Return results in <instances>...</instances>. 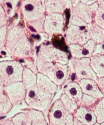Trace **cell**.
I'll return each mask as SVG.
<instances>
[{"instance_id": "6da1fadb", "label": "cell", "mask_w": 104, "mask_h": 125, "mask_svg": "<svg viewBox=\"0 0 104 125\" xmlns=\"http://www.w3.org/2000/svg\"><path fill=\"white\" fill-rule=\"evenodd\" d=\"M35 62L38 72L47 76L58 86L62 85L69 79L70 70L68 64L49 62L39 52Z\"/></svg>"}, {"instance_id": "7a4b0ae2", "label": "cell", "mask_w": 104, "mask_h": 125, "mask_svg": "<svg viewBox=\"0 0 104 125\" xmlns=\"http://www.w3.org/2000/svg\"><path fill=\"white\" fill-rule=\"evenodd\" d=\"M49 125H73V114L56 99L50 106L48 111Z\"/></svg>"}, {"instance_id": "3957f363", "label": "cell", "mask_w": 104, "mask_h": 125, "mask_svg": "<svg viewBox=\"0 0 104 125\" xmlns=\"http://www.w3.org/2000/svg\"><path fill=\"white\" fill-rule=\"evenodd\" d=\"M23 66L16 60H6L0 62V76L5 86L21 82Z\"/></svg>"}, {"instance_id": "277c9868", "label": "cell", "mask_w": 104, "mask_h": 125, "mask_svg": "<svg viewBox=\"0 0 104 125\" xmlns=\"http://www.w3.org/2000/svg\"><path fill=\"white\" fill-rule=\"evenodd\" d=\"M54 97L39 91L35 85L26 90L25 102L30 108L44 112L50 107Z\"/></svg>"}, {"instance_id": "5b68a950", "label": "cell", "mask_w": 104, "mask_h": 125, "mask_svg": "<svg viewBox=\"0 0 104 125\" xmlns=\"http://www.w3.org/2000/svg\"><path fill=\"white\" fill-rule=\"evenodd\" d=\"M71 68L75 75V81L78 82L83 79L96 80L98 77L90 65V58L70 59Z\"/></svg>"}, {"instance_id": "8992f818", "label": "cell", "mask_w": 104, "mask_h": 125, "mask_svg": "<svg viewBox=\"0 0 104 125\" xmlns=\"http://www.w3.org/2000/svg\"><path fill=\"white\" fill-rule=\"evenodd\" d=\"M22 10L24 17L28 22L43 18L47 13L44 2L40 0H24Z\"/></svg>"}, {"instance_id": "52a82bcc", "label": "cell", "mask_w": 104, "mask_h": 125, "mask_svg": "<svg viewBox=\"0 0 104 125\" xmlns=\"http://www.w3.org/2000/svg\"><path fill=\"white\" fill-rule=\"evenodd\" d=\"M45 59L52 62L68 64L69 60L67 53L50 44H42L39 47V52Z\"/></svg>"}, {"instance_id": "ba28073f", "label": "cell", "mask_w": 104, "mask_h": 125, "mask_svg": "<svg viewBox=\"0 0 104 125\" xmlns=\"http://www.w3.org/2000/svg\"><path fill=\"white\" fill-rule=\"evenodd\" d=\"M64 18L62 13H47L44 18V32L49 36L61 34L63 31Z\"/></svg>"}, {"instance_id": "9c48e42d", "label": "cell", "mask_w": 104, "mask_h": 125, "mask_svg": "<svg viewBox=\"0 0 104 125\" xmlns=\"http://www.w3.org/2000/svg\"><path fill=\"white\" fill-rule=\"evenodd\" d=\"M90 39L87 27L85 26L70 25L65 35V41L67 45L72 43L83 44Z\"/></svg>"}, {"instance_id": "30bf717a", "label": "cell", "mask_w": 104, "mask_h": 125, "mask_svg": "<svg viewBox=\"0 0 104 125\" xmlns=\"http://www.w3.org/2000/svg\"><path fill=\"white\" fill-rule=\"evenodd\" d=\"M33 52V45L24 33L9 53L14 57L24 59L30 57Z\"/></svg>"}, {"instance_id": "8fae6325", "label": "cell", "mask_w": 104, "mask_h": 125, "mask_svg": "<svg viewBox=\"0 0 104 125\" xmlns=\"http://www.w3.org/2000/svg\"><path fill=\"white\" fill-rule=\"evenodd\" d=\"M4 92L8 97L13 106L21 104L25 99L26 89L22 82L5 86Z\"/></svg>"}, {"instance_id": "7c38bea8", "label": "cell", "mask_w": 104, "mask_h": 125, "mask_svg": "<svg viewBox=\"0 0 104 125\" xmlns=\"http://www.w3.org/2000/svg\"><path fill=\"white\" fill-rule=\"evenodd\" d=\"M96 43L92 39L83 44L72 43L68 45L71 57L75 58H90L94 52Z\"/></svg>"}, {"instance_id": "4fadbf2b", "label": "cell", "mask_w": 104, "mask_h": 125, "mask_svg": "<svg viewBox=\"0 0 104 125\" xmlns=\"http://www.w3.org/2000/svg\"><path fill=\"white\" fill-rule=\"evenodd\" d=\"M99 5L98 2L88 4L80 1L74 7L72 8V14L79 17L87 23H90L93 21L95 13Z\"/></svg>"}, {"instance_id": "5bb4252c", "label": "cell", "mask_w": 104, "mask_h": 125, "mask_svg": "<svg viewBox=\"0 0 104 125\" xmlns=\"http://www.w3.org/2000/svg\"><path fill=\"white\" fill-rule=\"evenodd\" d=\"M36 86L41 92L53 95L57 92L59 87L49 77L40 72L37 74Z\"/></svg>"}, {"instance_id": "9a60e30c", "label": "cell", "mask_w": 104, "mask_h": 125, "mask_svg": "<svg viewBox=\"0 0 104 125\" xmlns=\"http://www.w3.org/2000/svg\"><path fill=\"white\" fill-rule=\"evenodd\" d=\"M74 118L85 125H94L97 122L94 111L89 108L79 106L73 113Z\"/></svg>"}, {"instance_id": "2e32d148", "label": "cell", "mask_w": 104, "mask_h": 125, "mask_svg": "<svg viewBox=\"0 0 104 125\" xmlns=\"http://www.w3.org/2000/svg\"><path fill=\"white\" fill-rule=\"evenodd\" d=\"M83 93L91 96L97 99L104 97L95 80L83 79L77 82Z\"/></svg>"}, {"instance_id": "e0dca14e", "label": "cell", "mask_w": 104, "mask_h": 125, "mask_svg": "<svg viewBox=\"0 0 104 125\" xmlns=\"http://www.w3.org/2000/svg\"><path fill=\"white\" fill-rule=\"evenodd\" d=\"M63 85L62 93H65L70 99L76 101L79 105L83 92L78 83L75 81H68L67 80Z\"/></svg>"}, {"instance_id": "ac0fdd59", "label": "cell", "mask_w": 104, "mask_h": 125, "mask_svg": "<svg viewBox=\"0 0 104 125\" xmlns=\"http://www.w3.org/2000/svg\"><path fill=\"white\" fill-rule=\"evenodd\" d=\"M87 30L90 39L96 44L104 42V28L101 27L94 21L87 23Z\"/></svg>"}, {"instance_id": "d6986e66", "label": "cell", "mask_w": 104, "mask_h": 125, "mask_svg": "<svg viewBox=\"0 0 104 125\" xmlns=\"http://www.w3.org/2000/svg\"><path fill=\"white\" fill-rule=\"evenodd\" d=\"M90 59L91 66L97 77H104V55H94Z\"/></svg>"}, {"instance_id": "ffe728a7", "label": "cell", "mask_w": 104, "mask_h": 125, "mask_svg": "<svg viewBox=\"0 0 104 125\" xmlns=\"http://www.w3.org/2000/svg\"><path fill=\"white\" fill-rule=\"evenodd\" d=\"M47 13H63L66 9L64 0H45Z\"/></svg>"}, {"instance_id": "44dd1931", "label": "cell", "mask_w": 104, "mask_h": 125, "mask_svg": "<svg viewBox=\"0 0 104 125\" xmlns=\"http://www.w3.org/2000/svg\"><path fill=\"white\" fill-rule=\"evenodd\" d=\"M26 90L30 88L37 84V74L29 68H23L22 81Z\"/></svg>"}, {"instance_id": "7402d4cb", "label": "cell", "mask_w": 104, "mask_h": 125, "mask_svg": "<svg viewBox=\"0 0 104 125\" xmlns=\"http://www.w3.org/2000/svg\"><path fill=\"white\" fill-rule=\"evenodd\" d=\"M91 109L96 117L97 122L100 124L104 122V97L98 100Z\"/></svg>"}, {"instance_id": "603a6c76", "label": "cell", "mask_w": 104, "mask_h": 125, "mask_svg": "<svg viewBox=\"0 0 104 125\" xmlns=\"http://www.w3.org/2000/svg\"><path fill=\"white\" fill-rule=\"evenodd\" d=\"M11 120L14 125H32V120L25 110L14 115Z\"/></svg>"}, {"instance_id": "cb8c5ba5", "label": "cell", "mask_w": 104, "mask_h": 125, "mask_svg": "<svg viewBox=\"0 0 104 125\" xmlns=\"http://www.w3.org/2000/svg\"><path fill=\"white\" fill-rule=\"evenodd\" d=\"M13 107V105L5 92L0 94V117L7 114Z\"/></svg>"}, {"instance_id": "d4e9b609", "label": "cell", "mask_w": 104, "mask_h": 125, "mask_svg": "<svg viewBox=\"0 0 104 125\" xmlns=\"http://www.w3.org/2000/svg\"><path fill=\"white\" fill-rule=\"evenodd\" d=\"M59 99L64 106L73 114L79 106L76 101L70 99L64 93H62Z\"/></svg>"}, {"instance_id": "484cf974", "label": "cell", "mask_w": 104, "mask_h": 125, "mask_svg": "<svg viewBox=\"0 0 104 125\" xmlns=\"http://www.w3.org/2000/svg\"><path fill=\"white\" fill-rule=\"evenodd\" d=\"M93 21L101 27L104 28V6L101 4H99L95 11Z\"/></svg>"}, {"instance_id": "4316f807", "label": "cell", "mask_w": 104, "mask_h": 125, "mask_svg": "<svg viewBox=\"0 0 104 125\" xmlns=\"http://www.w3.org/2000/svg\"><path fill=\"white\" fill-rule=\"evenodd\" d=\"M98 100V99L91 96L83 93L79 106H82L91 109Z\"/></svg>"}, {"instance_id": "83f0119b", "label": "cell", "mask_w": 104, "mask_h": 125, "mask_svg": "<svg viewBox=\"0 0 104 125\" xmlns=\"http://www.w3.org/2000/svg\"><path fill=\"white\" fill-rule=\"evenodd\" d=\"M17 1V0H3V2L1 4L5 11L7 17L13 16Z\"/></svg>"}, {"instance_id": "f1b7e54d", "label": "cell", "mask_w": 104, "mask_h": 125, "mask_svg": "<svg viewBox=\"0 0 104 125\" xmlns=\"http://www.w3.org/2000/svg\"><path fill=\"white\" fill-rule=\"evenodd\" d=\"M70 25H74L79 26H87V23L79 17L72 14Z\"/></svg>"}, {"instance_id": "f546056e", "label": "cell", "mask_w": 104, "mask_h": 125, "mask_svg": "<svg viewBox=\"0 0 104 125\" xmlns=\"http://www.w3.org/2000/svg\"><path fill=\"white\" fill-rule=\"evenodd\" d=\"M23 63H22L24 67H26L30 69L32 71H33L36 74L38 73L37 68L36 67L35 61H31L29 58L24 59Z\"/></svg>"}, {"instance_id": "4dcf8cb0", "label": "cell", "mask_w": 104, "mask_h": 125, "mask_svg": "<svg viewBox=\"0 0 104 125\" xmlns=\"http://www.w3.org/2000/svg\"><path fill=\"white\" fill-rule=\"evenodd\" d=\"M7 28L6 25L0 28V50L5 47Z\"/></svg>"}, {"instance_id": "1f68e13d", "label": "cell", "mask_w": 104, "mask_h": 125, "mask_svg": "<svg viewBox=\"0 0 104 125\" xmlns=\"http://www.w3.org/2000/svg\"><path fill=\"white\" fill-rule=\"evenodd\" d=\"M7 15L2 5L0 4V28L6 25L7 23Z\"/></svg>"}, {"instance_id": "d6a6232c", "label": "cell", "mask_w": 104, "mask_h": 125, "mask_svg": "<svg viewBox=\"0 0 104 125\" xmlns=\"http://www.w3.org/2000/svg\"><path fill=\"white\" fill-rule=\"evenodd\" d=\"M32 125H49L45 116L32 120Z\"/></svg>"}, {"instance_id": "836d02e7", "label": "cell", "mask_w": 104, "mask_h": 125, "mask_svg": "<svg viewBox=\"0 0 104 125\" xmlns=\"http://www.w3.org/2000/svg\"><path fill=\"white\" fill-rule=\"evenodd\" d=\"M96 54L104 55V42L96 44L93 55Z\"/></svg>"}, {"instance_id": "e575fe53", "label": "cell", "mask_w": 104, "mask_h": 125, "mask_svg": "<svg viewBox=\"0 0 104 125\" xmlns=\"http://www.w3.org/2000/svg\"><path fill=\"white\" fill-rule=\"evenodd\" d=\"M99 88L104 96V77H98L96 80Z\"/></svg>"}, {"instance_id": "d590c367", "label": "cell", "mask_w": 104, "mask_h": 125, "mask_svg": "<svg viewBox=\"0 0 104 125\" xmlns=\"http://www.w3.org/2000/svg\"><path fill=\"white\" fill-rule=\"evenodd\" d=\"M0 124L1 125H14L11 119L2 120L1 121H0Z\"/></svg>"}, {"instance_id": "8d00e7d4", "label": "cell", "mask_w": 104, "mask_h": 125, "mask_svg": "<svg viewBox=\"0 0 104 125\" xmlns=\"http://www.w3.org/2000/svg\"><path fill=\"white\" fill-rule=\"evenodd\" d=\"M4 88L5 85L2 79L0 76V94H3L4 93Z\"/></svg>"}, {"instance_id": "74e56055", "label": "cell", "mask_w": 104, "mask_h": 125, "mask_svg": "<svg viewBox=\"0 0 104 125\" xmlns=\"http://www.w3.org/2000/svg\"><path fill=\"white\" fill-rule=\"evenodd\" d=\"M81 2L88 4H92L96 2H97V0H80Z\"/></svg>"}, {"instance_id": "f35d334b", "label": "cell", "mask_w": 104, "mask_h": 125, "mask_svg": "<svg viewBox=\"0 0 104 125\" xmlns=\"http://www.w3.org/2000/svg\"><path fill=\"white\" fill-rule=\"evenodd\" d=\"M72 8L74 7L77 4H78L81 1L80 0H70Z\"/></svg>"}, {"instance_id": "ab89813d", "label": "cell", "mask_w": 104, "mask_h": 125, "mask_svg": "<svg viewBox=\"0 0 104 125\" xmlns=\"http://www.w3.org/2000/svg\"><path fill=\"white\" fill-rule=\"evenodd\" d=\"M73 125H83L82 123H81L79 121H78V120H77L76 119H75L74 118V123H73ZM99 125V124L98 123H96L95 125Z\"/></svg>"}, {"instance_id": "60d3db41", "label": "cell", "mask_w": 104, "mask_h": 125, "mask_svg": "<svg viewBox=\"0 0 104 125\" xmlns=\"http://www.w3.org/2000/svg\"><path fill=\"white\" fill-rule=\"evenodd\" d=\"M99 4H102V5H103L104 6V0H102V1Z\"/></svg>"}, {"instance_id": "b9f144b4", "label": "cell", "mask_w": 104, "mask_h": 125, "mask_svg": "<svg viewBox=\"0 0 104 125\" xmlns=\"http://www.w3.org/2000/svg\"><path fill=\"white\" fill-rule=\"evenodd\" d=\"M102 1V0H97V2L99 3V4Z\"/></svg>"}, {"instance_id": "7bdbcfd3", "label": "cell", "mask_w": 104, "mask_h": 125, "mask_svg": "<svg viewBox=\"0 0 104 125\" xmlns=\"http://www.w3.org/2000/svg\"><path fill=\"white\" fill-rule=\"evenodd\" d=\"M3 1V0H0V4H2Z\"/></svg>"}, {"instance_id": "ee69618b", "label": "cell", "mask_w": 104, "mask_h": 125, "mask_svg": "<svg viewBox=\"0 0 104 125\" xmlns=\"http://www.w3.org/2000/svg\"><path fill=\"white\" fill-rule=\"evenodd\" d=\"M99 125H104V122H103L102 123H101V124H99Z\"/></svg>"}, {"instance_id": "f6af8a7d", "label": "cell", "mask_w": 104, "mask_h": 125, "mask_svg": "<svg viewBox=\"0 0 104 125\" xmlns=\"http://www.w3.org/2000/svg\"><path fill=\"white\" fill-rule=\"evenodd\" d=\"M0 125H1V124H0Z\"/></svg>"}]
</instances>
